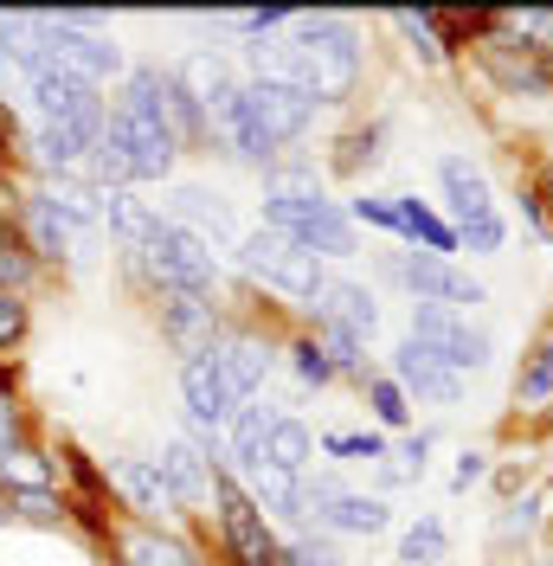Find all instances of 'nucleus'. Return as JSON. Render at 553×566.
<instances>
[{
    "label": "nucleus",
    "mask_w": 553,
    "mask_h": 566,
    "mask_svg": "<svg viewBox=\"0 0 553 566\" xmlns=\"http://www.w3.org/2000/svg\"><path fill=\"white\" fill-rule=\"evenodd\" d=\"M20 239H27L33 258H77V239H84V232H71L65 219L33 193V200H27V232H20Z\"/></svg>",
    "instance_id": "nucleus-28"
},
{
    "label": "nucleus",
    "mask_w": 553,
    "mask_h": 566,
    "mask_svg": "<svg viewBox=\"0 0 553 566\" xmlns=\"http://www.w3.org/2000/svg\"><path fill=\"white\" fill-rule=\"evenodd\" d=\"M39 258L27 251L20 239V226H0V290H13V296H27V283H33Z\"/></svg>",
    "instance_id": "nucleus-32"
},
{
    "label": "nucleus",
    "mask_w": 553,
    "mask_h": 566,
    "mask_svg": "<svg viewBox=\"0 0 553 566\" xmlns=\"http://www.w3.org/2000/svg\"><path fill=\"white\" fill-rule=\"evenodd\" d=\"M438 187H445V200H450V226H457V219H477V212H495L489 175H483V168H470L463 155L438 161Z\"/></svg>",
    "instance_id": "nucleus-23"
},
{
    "label": "nucleus",
    "mask_w": 553,
    "mask_h": 566,
    "mask_svg": "<svg viewBox=\"0 0 553 566\" xmlns=\"http://www.w3.org/2000/svg\"><path fill=\"white\" fill-rule=\"evenodd\" d=\"M322 444H328V451H335V458H386V438L380 431H335V438H322Z\"/></svg>",
    "instance_id": "nucleus-40"
},
{
    "label": "nucleus",
    "mask_w": 553,
    "mask_h": 566,
    "mask_svg": "<svg viewBox=\"0 0 553 566\" xmlns=\"http://www.w3.org/2000/svg\"><path fill=\"white\" fill-rule=\"evenodd\" d=\"M367 406H374V419H380V424H406V419H413V406H406V392L393 387L386 374H374V380H367Z\"/></svg>",
    "instance_id": "nucleus-37"
},
{
    "label": "nucleus",
    "mask_w": 553,
    "mask_h": 566,
    "mask_svg": "<svg viewBox=\"0 0 553 566\" xmlns=\"http://www.w3.org/2000/svg\"><path fill=\"white\" fill-rule=\"evenodd\" d=\"M168 219L174 226H187L194 239H207L212 258H219V251H239V226H232V212L219 207L207 187H180V193L168 200Z\"/></svg>",
    "instance_id": "nucleus-17"
},
{
    "label": "nucleus",
    "mask_w": 553,
    "mask_h": 566,
    "mask_svg": "<svg viewBox=\"0 0 553 566\" xmlns=\"http://www.w3.org/2000/svg\"><path fill=\"white\" fill-rule=\"evenodd\" d=\"M393 27L418 39V59H425V65H438V59H445V45H438V27H431V13H393Z\"/></svg>",
    "instance_id": "nucleus-39"
},
{
    "label": "nucleus",
    "mask_w": 553,
    "mask_h": 566,
    "mask_svg": "<svg viewBox=\"0 0 553 566\" xmlns=\"http://www.w3.org/2000/svg\"><path fill=\"white\" fill-rule=\"evenodd\" d=\"M109 476H116V490L129 495V509H142V515H168V509H174L168 483H161V470H155L148 458H123V463H109Z\"/></svg>",
    "instance_id": "nucleus-26"
},
{
    "label": "nucleus",
    "mask_w": 553,
    "mask_h": 566,
    "mask_svg": "<svg viewBox=\"0 0 553 566\" xmlns=\"http://www.w3.org/2000/svg\"><path fill=\"white\" fill-rule=\"evenodd\" d=\"M0 52L27 71H45V13H0Z\"/></svg>",
    "instance_id": "nucleus-27"
},
{
    "label": "nucleus",
    "mask_w": 553,
    "mask_h": 566,
    "mask_svg": "<svg viewBox=\"0 0 553 566\" xmlns=\"http://www.w3.org/2000/svg\"><path fill=\"white\" fill-rule=\"evenodd\" d=\"M290 45L310 77V104H347L361 84V33L347 13H296Z\"/></svg>",
    "instance_id": "nucleus-3"
},
{
    "label": "nucleus",
    "mask_w": 553,
    "mask_h": 566,
    "mask_svg": "<svg viewBox=\"0 0 553 566\" xmlns=\"http://www.w3.org/2000/svg\"><path fill=\"white\" fill-rule=\"evenodd\" d=\"M315 322H328V328H342L354 335L361 348L380 335V303H374V290L354 277H328L322 283V296H315Z\"/></svg>",
    "instance_id": "nucleus-14"
},
{
    "label": "nucleus",
    "mask_w": 553,
    "mask_h": 566,
    "mask_svg": "<svg viewBox=\"0 0 553 566\" xmlns=\"http://www.w3.org/2000/svg\"><path fill=\"white\" fill-rule=\"evenodd\" d=\"M7 458H20V412L0 399V470H7Z\"/></svg>",
    "instance_id": "nucleus-44"
},
{
    "label": "nucleus",
    "mask_w": 553,
    "mask_h": 566,
    "mask_svg": "<svg viewBox=\"0 0 553 566\" xmlns=\"http://www.w3.org/2000/svg\"><path fill=\"white\" fill-rule=\"evenodd\" d=\"M413 342L438 354L450 374H483L489 367V335L470 328L457 310H438V303H413Z\"/></svg>",
    "instance_id": "nucleus-10"
},
{
    "label": "nucleus",
    "mask_w": 553,
    "mask_h": 566,
    "mask_svg": "<svg viewBox=\"0 0 553 566\" xmlns=\"http://www.w3.org/2000/svg\"><path fill=\"white\" fill-rule=\"evenodd\" d=\"M207 360L219 367V380L232 387V399H258L264 380H271V348H264V335H251V328H219L212 335Z\"/></svg>",
    "instance_id": "nucleus-11"
},
{
    "label": "nucleus",
    "mask_w": 553,
    "mask_h": 566,
    "mask_svg": "<svg viewBox=\"0 0 553 566\" xmlns=\"http://www.w3.org/2000/svg\"><path fill=\"white\" fill-rule=\"evenodd\" d=\"M283 566H342V547L335 541H315V534H296L283 547Z\"/></svg>",
    "instance_id": "nucleus-38"
},
{
    "label": "nucleus",
    "mask_w": 553,
    "mask_h": 566,
    "mask_svg": "<svg viewBox=\"0 0 553 566\" xmlns=\"http://www.w3.org/2000/svg\"><path fill=\"white\" fill-rule=\"evenodd\" d=\"M264 226L283 232V239H296L303 251H315L322 264L354 251V219H347V207H335L322 193V180L303 175V168H271L264 175Z\"/></svg>",
    "instance_id": "nucleus-1"
},
{
    "label": "nucleus",
    "mask_w": 553,
    "mask_h": 566,
    "mask_svg": "<svg viewBox=\"0 0 553 566\" xmlns=\"http://www.w3.org/2000/svg\"><path fill=\"white\" fill-rule=\"evenodd\" d=\"M399 392H418V399H431V406H457L463 399V374H450L445 360L431 348H418L413 335L393 348V374H386Z\"/></svg>",
    "instance_id": "nucleus-13"
},
{
    "label": "nucleus",
    "mask_w": 553,
    "mask_h": 566,
    "mask_svg": "<svg viewBox=\"0 0 553 566\" xmlns=\"http://www.w3.org/2000/svg\"><path fill=\"white\" fill-rule=\"evenodd\" d=\"M27 91H33V116L39 123H71V116H104V97H97V84H84V77H71V71H33L27 77Z\"/></svg>",
    "instance_id": "nucleus-15"
},
{
    "label": "nucleus",
    "mask_w": 553,
    "mask_h": 566,
    "mask_svg": "<svg viewBox=\"0 0 553 566\" xmlns=\"http://www.w3.org/2000/svg\"><path fill=\"white\" fill-rule=\"evenodd\" d=\"M161 335H168L187 360L207 354L212 335H219V310H212V296H168V290H161Z\"/></svg>",
    "instance_id": "nucleus-18"
},
{
    "label": "nucleus",
    "mask_w": 553,
    "mask_h": 566,
    "mask_svg": "<svg viewBox=\"0 0 553 566\" xmlns=\"http://www.w3.org/2000/svg\"><path fill=\"white\" fill-rule=\"evenodd\" d=\"M239 490L264 509V522H296L303 515V476H290V470H276V463H251L239 476Z\"/></svg>",
    "instance_id": "nucleus-20"
},
{
    "label": "nucleus",
    "mask_w": 553,
    "mask_h": 566,
    "mask_svg": "<svg viewBox=\"0 0 553 566\" xmlns=\"http://www.w3.org/2000/svg\"><path fill=\"white\" fill-rule=\"evenodd\" d=\"M104 142V116H71V123H39L33 129V161L45 168V180L84 175L91 148Z\"/></svg>",
    "instance_id": "nucleus-12"
},
{
    "label": "nucleus",
    "mask_w": 553,
    "mask_h": 566,
    "mask_svg": "<svg viewBox=\"0 0 553 566\" xmlns=\"http://www.w3.org/2000/svg\"><path fill=\"white\" fill-rule=\"evenodd\" d=\"M104 226H109V239H123L129 251H148V239L161 232V212L148 207L136 187H109L104 193Z\"/></svg>",
    "instance_id": "nucleus-21"
},
{
    "label": "nucleus",
    "mask_w": 553,
    "mask_h": 566,
    "mask_svg": "<svg viewBox=\"0 0 553 566\" xmlns=\"http://www.w3.org/2000/svg\"><path fill=\"white\" fill-rule=\"evenodd\" d=\"M7 502H20V515H27V522H59V515H65V509H59V495L39 490V483H27V490H7Z\"/></svg>",
    "instance_id": "nucleus-42"
},
{
    "label": "nucleus",
    "mask_w": 553,
    "mask_h": 566,
    "mask_svg": "<svg viewBox=\"0 0 553 566\" xmlns=\"http://www.w3.org/2000/svg\"><path fill=\"white\" fill-rule=\"evenodd\" d=\"M386 271L413 290V303H438V310H477L489 303V290L470 271H457L450 258H425V251H399V258H386Z\"/></svg>",
    "instance_id": "nucleus-8"
},
{
    "label": "nucleus",
    "mask_w": 553,
    "mask_h": 566,
    "mask_svg": "<svg viewBox=\"0 0 553 566\" xmlns=\"http://www.w3.org/2000/svg\"><path fill=\"white\" fill-rule=\"evenodd\" d=\"M239 271L251 283H264L271 296H283V303H303V310H315V296L328 283V264L315 251H303L296 239L271 232V226H258V232L239 239Z\"/></svg>",
    "instance_id": "nucleus-4"
},
{
    "label": "nucleus",
    "mask_w": 553,
    "mask_h": 566,
    "mask_svg": "<svg viewBox=\"0 0 553 566\" xmlns=\"http://www.w3.org/2000/svg\"><path fill=\"white\" fill-rule=\"evenodd\" d=\"M489 27L495 33L515 39V52H528V59H553V13H541V7H515V13H489ZM502 39V45H509Z\"/></svg>",
    "instance_id": "nucleus-29"
},
{
    "label": "nucleus",
    "mask_w": 553,
    "mask_h": 566,
    "mask_svg": "<svg viewBox=\"0 0 553 566\" xmlns=\"http://www.w3.org/2000/svg\"><path fill=\"white\" fill-rule=\"evenodd\" d=\"M483 476V451H463V463H457V490H470Z\"/></svg>",
    "instance_id": "nucleus-45"
},
{
    "label": "nucleus",
    "mask_w": 553,
    "mask_h": 566,
    "mask_svg": "<svg viewBox=\"0 0 553 566\" xmlns=\"http://www.w3.org/2000/svg\"><path fill=\"white\" fill-rule=\"evenodd\" d=\"M142 264L155 271V283L168 296H212L219 290V258H212V245L194 239L187 226H174V219H161V232L148 239Z\"/></svg>",
    "instance_id": "nucleus-7"
},
{
    "label": "nucleus",
    "mask_w": 553,
    "mask_h": 566,
    "mask_svg": "<svg viewBox=\"0 0 553 566\" xmlns=\"http://www.w3.org/2000/svg\"><path fill=\"white\" fill-rule=\"evenodd\" d=\"M310 116H315V104L310 97H296V91L239 84L232 104L219 109L207 129H219V136L232 142V155H244V161H271L283 142H296L303 129H310Z\"/></svg>",
    "instance_id": "nucleus-2"
},
{
    "label": "nucleus",
    "mask_w": 553,
    "mask_h": 566,
    "mask_svg": "<svg viewBox=\"0 0 553 566\" xmlns=\"http://www.w3.org/2000/svg\"><path fill=\"white\" fill-rule=\"evenodd\" d=\"M315 458V431L303 419H276L271 438H264V463H276V470H290V476H303Z\"/></svg>",
    "instance_id": "nucleus-31"
},
{
    "label": "nucleus",
    "mask_w": 553,
    "mask_h": 566,
    "mask_svg": "<svg viewBox=\"0 0 553 566\" xmlns=\"http://www.w3.org/2000/svg\"><path fill=\"white\" fill-rule=\"evenodd\" d=\"M123 566H207V560L187 541H174V534L136 528V534H123Z\"/></svg>",
    "instance_id": "nucleus-30"
},
{
    "label": "nucleus",
    "mask_w": 553,
    "mask_h": 566,
    "mask_svg": "<svg viewBox=\"0 0 553 566\" xmlns=\"http://www.w3.org/2000/svg\"><path fill=\"white\" fill-rule=\"evenodd\" d=\"M276 419H283V412H276L271 399H244L239 412H232V424H226V451H232L226 470H232V476H244L251 463H264V438H271Z\"/></svg>",
    "instance_id": "nucleus-19"
},
{
    "label": "nucleus",
    "mask_w": 553,
    "mask_h": 566,
    "mask_svg": "<svg viewBox=\"0 0 553 566\" xmlns=\"http://www.w3.org/2000/svg\"><path fill=\"white\" fill-rule=\"evenodd\" d=\"M534 200H541V219H553V161L541 168V187H534Z\"/></svg>",
    "instance_id": "nucleus-46"
},
{
    "label": "nucleus",
    "mask_w": 553,
    "mask_h": 566,
    "mask_svg": "<svg viewBox=\"0 0 553 566\" xmlns=\"http://www.w3.org/2000/svg\"><path fill=\"white\" fill-rule=\"evenodd\" d=\"M290 367H296L303 387H328V380H335V367H328V354L315 348V335H296V342H290Z\"/></svg>",
    "instance_id": "nucleus-36"
},
{
    "label": "nucleus",
    "mask_w": 553,
    "mask_h": 566,
    "mask_svg": "<svg viewBox=\"0 0 553 566\" xmlns=\"http://www.w3.org/2000/svg\"><path fill=\"white\" fill-rule=\"evenodd\" d=\"M180 399H187V424H194V444L200 451H219V438H226V424L239 412V399L232 387L219 380V367H212L207 354H194V360H180Z\"/></svg>",
    "instance_id": "nucleus-9"
},
{
    "label": "nucleus",
    "mask_w": 553,
    "mask_h": 566,
    "mask_svg": "<svg viewBox=\"0 0 553 566\" xmlns=\"http://www.w3.org/2000/svg\"><path fill=\"white\" fill-rule=\"evenodd\" d=\"M515 399L521 406L553 399V342H534V348H528V360H521V374H515Z\"/></svg>",
    "instance_id": "nucleus-33"
},
{
    "label": "nucleus",
    "mask_w": 553,
    "mask_h": 566,
    "mask_svg": "<svg viewBox=\"0 0 553 566\" xmlns=\"http://www.w3.org/2000/svg\"><path fill=\"white\" fill-rule=\"evenodd\" d=\"M212 522H219V554L226 566H283V541L264 522V509L239 490L226 463H212Z\"/></svg>",
    "instance_id": "nucleus-5"
},
{
    "label": "nucleus",
    "mask_w": 553,
    "mask_h": 566,
    "mask_svg": "<svg viewBox=\"0 0 553 566\" xmlns=\"http://www.w3.org/2000/svg\"><path fill=\"white\" fill-rule=\"evenodd\" d=\"M399 560H406V566H438V560H445V522H431V515H425V522L399 541Z\"/></svg>",
    "instance_id": "nucleus-35"
},
{
    "label": "nucleus",
    "mask_w": 553,
    "mask_h": 566,
    "mask_svg": "<svg viewBox=\"0 0 553 566\" xmlns=\"http://www.w3.org/2000/svg\"><path fill=\"white\" fill-rule=\"evenodd\" d=\"M27 296H13V290H0V348H20L27 342Z\"/></svg>",
    "instance_id": "nucleus-41"
},
{
    "label": "nucleus",
    "mask_w": 553,
    "mask_h": 566,
    "mask_svg": "<svg viewBox=\"0 0 553 566\" xmlns=\"http://www.w3.org/2000/svg\"><path fill=\"white\" fill-rule=\"evenodd\" d=\"M386 522H393V509H386V495H361V490H342L328 509H322V528L335 534H386Z\"/></svg>",
    "instance_id": "nucleus-24"
},
{
    "label": "nucleus",
    "mask_w": 553,
    "mask_h": 566,
    "mask_svg": "<svg viewBox=\"0 0 553 566\" xmlns=\"http://www.w3.org/2000/svg\"><path fill=\"white\" fill-rule=\"evenodd\" d=\"M244 59H251V84H271V91H296V97H310V77H303V59H296L290 39H251Z\"/></svg>",
    "instance_id": "nucleus-22"
},
{
    "label": "nucleus",
    "mask_w": 553,
    "mask_h": 566,
    "mask_svg": "<svg viewBox=\"0 0 553 566\" xmlns=\"http://www.w3.org/2000/svg\"><path fill=\"white\" fill-rule=\"evenodd\" d=\"M45 65L104 91L109 77H123V52L97 13H45Z\"/></svg>",
    "instance_id": "nucleus-6"
},
{
    "label": "nucleus",
    "mask_w": 553,
    "mask_h": 566,
    "mask_svg": "<svg viewBox=\"0 0 553 566\" xmlns=\"http://www.w3.org/2000/svg\"><path fill=\"white\" fill-rule=\"evenodd\" d=\"M393 219H399V232H406V239H418V245H425V258H450V251H457L450 219H438V212L425 207L418 193H399V200H393Z\"/></svg>",
    "instance_id": "nucleus-25"
},
{
    "label": "nucleus",
    "mask_w": 553,
    "mask_h": 566,
    "mask_svg": "<svg viewBox=\"0 0 553 566\" xmlns=\"http://www.w3.org/2000/svg\"><path fill=\"white\" fill-rule=\"evenodd\" d=\"M347 219H354V226H380V232H399V219H393V207H386V200H354V207H347Z\"/></svg>",
    "instance_id": "nucleus-43"
},
{
    "label": "nucleus",
    "mask_w": 553,
    "mask_h": 566,
    "mask_svg": "<svg viewBox=\"0 0 553 566\" xmlns=\"http://www.w3.org/2000/svg\"><path fill=\"white\" fill-rule=\"evenodd\" d=\"M155 470H161V483H168L174 509H194V502L212 495V458L194 444V438H168L161 458H155Z\"/></svg>",
    "instance_id": "nucleus-16"
},
{
    "label": "nucleus",
    "mask_w": 553,
    "mask_h": 566,
    "mask_svg": "<svg viewBox=\"0 0 553 566\" xmlns=\"http://www.w3.org/2000/svg\"><path fill=\"white\" fill-rule=\"evenodd\" d=\"M450 232H457V245H470L477 258H495V251H502V239H509L502 212H477V219H457Z\"/></svg>",
    "instance_id": "nucleus-34"
}]
</instances>
